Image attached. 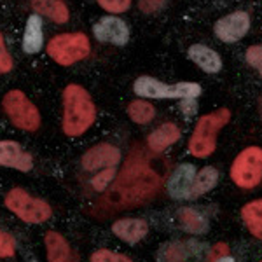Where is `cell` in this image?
<instances>
[{
  "instance_id": "1",
  "label": "cell",
  "mask_w": 262,
  "mask_h": 262,
  "mask_svg": "<svg viewBox=\"0 0 262 262\" xmlns=\"http://www.w3.org/2000/svg\"><path fill=\"white\" fill-rule=\"evenodd\" d=\"M161 179L147 164L143 152H133L124 170L117 177L116 185L108 194V201L117 206H133L154 196L161 187Z\"/></svg>"
},
{
  "instance_id": "2",
  "label": "cell",
  "mask_w": 262,
  "mask_h": 262,
  "mask_svg": "<svg viewBox=\"0 0 262 262\" xmlns=\"http://www.w3.org/2000/svg\"><path fill=\"white\" fill-rule=\"evenodd\" d=\"M96 119L91 95L79 84H69L63 91V131L67 137L86 133Z\"/></svg>"
},
{
  "instance_id": "3",
  "label": "cell",
  "mask_w": 262,
  "mask_h": 262,
  "mask_svg": "<svg viewBox=\"0 0 262 262\" xmlns=\"http://www.w3.org/2000/svg\"><path fill=\"white\" fill-rule=\"evenodd\" d=\"M231 121L229 108H219L212 114L200 117L194 128L191 140H189V152L194 158L205 159L212 156L217 147V135L227 122Z\"/></svg>"
},
{
  "instance_id": "4",
  "label": "cell",
  "mask_w": 262,
  "mask_h": 262,
  "mask_svg": "<svg viewBox=\"0 0 262 262\" xmlns=\"http://www.w3.org/2000/svg\"><path fill=\"white\" fill-rule=\"evenodd\" d=\"M133 91L140 98L156 100H177V98H198L201 95V86L198 82H177L164 84L149 75H142L133 84Z\"/></svg>"
},
{
  "instance_id": "5",
  "label": "cell",
  "mask_w": 262,
  "mask_h": 262,
  "mask_svg": "<svg viewBox=\"0 0 262 262\" xmlns=\"http://www.w3.org/2000/svg\"><path fill=\"white\" fill-rule=\"evenodd\" d=\"M6 206L27 224H42L49 221L53 208L44 200L28 194L25 189H11L6 196Z\"/></svg>"
},
{
  "instance_id": "6",
  "label": "cell",
  "mask_w": 262,
  "mask_h": 262,
  "mask_svg": "<svg viewBox=\"0 0 262 262\" xmlns=\"http://www.w3.org/2000/svg\"><path fill=\"white\" fill-rule=\"evenodd\" d=\"M91 53V44L84 33H60L48 44V54L63 67L74 65Z\"/></svg>"
},
{
  "instance_id": "7",
  "label": "cell",
  "mask_w": 262,
  "mask_h": 262,
  "mask_svg": "<svg viewBox=\"0 0 262 262\" xmlns=\"http://www.w3.org/2000/svg\"><path fill=\"white\" fill-rule=\"evenodd\" d=\"M4 112L16 128L23 131H37L40 126V112L23 91L12 90L2 100Z\"/></svg>"
},
{
  "instance_id": "8",
  "label": "cell",
  "mask_w": 262,
  "mask_h": 262,
  "mask_svg": "<svg viewBox=\"0 0 262 262\" xmlns=\"http://www.w3.org/2000/svg\"><path fill=\"white\" fill-rule=\"evenodd\" d=\"M231 179L238 187L253 189L262 180V149L247 147L236 156L231 166Z\"/></svg>"
},
{
  "instance_id": "9",
  "label": "cell",
  "mask_w": 262,
  "mask_h": 262,
  "mask_svg": "<svg viewBox=\"0 0 262 262\" xmlns=\"http://www.w3.org/2000/svg\"><path fill=\"white\" fill-rule=\"evenodd\" d=\"M250 14L247 11H234L231 14L224 16L215 23L213 30L215 35L219 37L226 44H234V42L242 40L250 30Z\"/></svg>"
},
{
  "instance_id": "10",
  "label": "cell",
  "mask_w": 262,
  "mask_h": 262,
  "mask_svg": "<svg viewBox=\"0 0 262 262\" xmlns=\"http://www.w3.org/2000/svg\"><path fill=\"white\" fill-rule=\"evenodd\" d=\"M93 33L98 39V42L103 44H114V46H126L129 39V28L121 18L116 16H105L98 23L93 27Z\"/></svg>"
},
{
  "instance_id": "11",
  "label": "cell",
  "mask_w": 262,
  "mask_h": 262,
  "mask_svg": "<svg viewBox=\"0 0 262 262\" xmlns=\"http://www.w3.org/2000/svg\"><path fill=\"white\" fill-rule=\"evenodd\" d=\"M121 161V150L111 143H100L91 147L82 156V168L86 171H96L98 168H114Z\"/></svg>"
},
{
  "instance_id": "12",
  "label": "cell",
  "mask_w": 262,
  "mask_h": 262,
  "mask_svg": "<svg viewBox=\"0 0 262 262\" xmlns=\"http://www.w3.org/2000/svg\"><path fill=\"white\" fill-rule=\"evenodd\" d=\"M196 173V168L189 163L177 168L168 179V192H170V196L175 198V200H191V191Z\"/></svg>"
},
{
  "instance_id": "13",
  "label": "cell",
  "mask_w": 262,
  "mask_h": 262,
  "mask_svg": "<svg viewBox=\"0 0 262 262\" xmlns=\"http://www.w3.org/2000/svg\"><path fill=\"white\" fill-rule=\"evenodd\" d=\"M0 166L16 168L19 171H30L33 168V159L28 152L21 149L19 143L2 140L0 142Z\"/></svg>"
},
{
  "instance_id": "14",
  "label": "cell",
  "mask_w": 262,
  "mask_h": 262,
  "mask_svg": "<svg viewBox=\"0 0 262 262\" xmlns=\"http://www.w3.org/2000/svg\"><path fill=\"white\" fill-rule=\"evenodd\" d=\"M46 250H48V260L49 262H79V255L72 250L65 238L56 231L46 232Z\"/></svg>"
},
{
  "instance_id": "15",
  "label": "cell",
  "mask_w": 262,
  "mask_h": 262,
  "mask_svg": "<svg viewBox=\"0 0 262 262\" xmlns=\"http://www.w3.org/2000/svg\"><path fill=\"white\" fill-rule=\"evenodd\" d=\"M112 232L122 242L135 245L142 242L149 232V224L143 219H121L112 224Z\"/></svg>"
},
{
  "instance_id": "16",
  "label": "cell",
  "mask_w": 262,
  "mask_h": 262,
  "mask_svg": "<svg viewBox=\"0 0 262 262\" xmlns=\"http://www.w3.org/2000/svg\"><path fill=\"white\" fill-rule=\"evenodd\" d=\"M189 58L206 74H219L222 70V58L215 49L205 44H194L189 48Z\"/></svg>"
},
{
  "instance_id": "17",
  "label": "cell",
  "mask_w": 262,
  "mask_h": 262,
  "mask_svg": "<svg viewBox=\"0 0 262 262\" xmlns=\"http://www.w3.org/2000/svg\"><path fill=\"white\" fill-rule=\"evenodd\" d=\"M180 140V129L173 122H164L159 128H156L152 133L147 137V145L154 154H159L164 149H168L173 143Z\"/></svg>"
},
{
  "instance_id": "18",
  "label": "cell",
  "mask_w": 262,
  "mask_h": 262,
  "mask_svg": "<svg viewBox=\"0 0 262 262\" xmlns=\"http://www.w3.org/2000/svg\"><path fill=\"white\" fill-rule=\"evenodd\" d=\"M44 32H42V19L39 14H32L27 19V27L23 33V51L27 54H35L42 49Z\"/></svg>"
},
{
  "instance_id": "19",
  "label": "cell",
  "mask_w": 262,
  "mask_h": 262,
  "mask_svg": "<svg viewBox=\"0 0 262 262\" xmlns=\"http://www.w3.org/2000/svg\"><path fill=\"white\" fill-rule=\"evenodd\" d=\"M32 7L37 14L48 16L56 23H67L69 21V7L63 0H32Z\"/></svg>"
},
{
  "instance_id": "20",
  "label": "cell",
  "mask_w": 262,
  "mask_h": 262,
  "mask_svg": "<svg viewBox=\"0 0 262 262\" xmlns=\"http://www.w3.org/2000/svg\"><path fill=\"white\" fill-rule=\"evenodd\" d=\"M242 219L252 236L262 239V200H253L242 208Z\"/></svg>"
},
{
  "instance_id": "21",
  "label": "cell",
  "mask_w": 262,
  "mask_h": 262,
  "mask_svg": "<svg viewBox=\"0 0 262 262\" xmlns=\"http://www.w3.org/2000/svg\"><path fill=\"white\" fill-rule=\"evenodd\" d=\"M179 222L182 229L187 231L189 234H205L208 231V221L194 208H180Z\"/></svg>"
},
{
  "instance_id": "22",
  "label": "cell",
  "mask_w": 262,
  "mask_h": 262,
  "mask_svg": "<svg viewBox=\"0 0 262 262\" xmlns=\"http://www.w3.org/2000/svg\"><path fill=\"white\" fill-rule=\"evenodd\" d=\"M217 182H219V171L212 166H205L203 170L196 173V179H194L192 191H191V200L201 198L203 194L212 191L215 185H217Z\"/></svg>"
},
{
  "instance_id": "23",
  "label": "cell",
  "mask_w": 262,
  "mask_h": 262,
  "mask_svg": "<svg viewBox=\"0 0 262 262\" xmlns=\"http://www.w3.org/2000/svg\"><path fill=\"white\" fill-rule=\"evenodd\" d=\"M128 116L137 124H149L156 117V108L145 100H135L128 105Z\"/></svg>"
},
{
  "instance_id": "24",
  "label": "cell",
  "mask_w": 262,
  "mask_h": 262,
  "mask_svg": "<svg viewBox=\"0 0 262 262\" xmlns=\"http://www.w3.org/2000/svg\"><path fill=\"white\" fill-rule=\"evenodd\" d=\"M91 262H133L129 257L122 255V253H116L107 248H100L91 255Z\"/></svg>"
},
{
  "instance_id": "25",
  "label": "cell",
  "mask_w": 262,
  "mask_h": 262,
  "mask_svg": "<svg viewBox=\"0 0 262 262\" xmlns=\"http://www.w3.org/2000/svg\"><path fill=\"white\" fill-rule=\"evenodd\" d=\"M191 250H187V245L173 243L166 248L164 255H166V262H185Z\"/></svg>"
},
{
  "instance_id": "26",
  "label": "cell",
  "mask_w": 262,
  "mask_h": 262,
  "mask_svg": "<svg viewBox=\"0 0 262 262\" xmlns=\"http://www.w3.org/2000/svg\"><path fill=\"white\" fill-rule=\"evenodd\" d=\"M114 175H116V170L114 168H105L103 171H98V175L91 180V185L95 191H105V189L111 185V182L114 180Z\"/></svg>"
},
{
  "instance_id": "27",
  "label": "cell",
  "mask_w": 262,
  "mask_h": 262,
  "mask_svg": "<svg viewBox=\"0 0 262 262\" xmlns=\"http://www.w3.org/2000/svg\"><path fill=\"white\" fill-rule=\"evenodd\" d=\"M247 63L252 67V69L257 70V74L262 77V44H257V46H250L247 49Z\"/></svg>"
},
{
  "instance_id": "28",
  "label": "cell",
  "mask_w": 262,
  "mask_h": 262,
  "mask_svg": "<svg viewBox=\"0 0 262 262\" xmlns=\"http://www.w3.org/2000/svg\"><path fill=\"white\" fill-rule=\"evenodd\" d=\"M16 253V243L14 238L7 232L0 229V259H7Z\"/></svg>"
},
{
  "instance_id": "29",
  "label": "cell",
  "mask_w": 262,
  "mask_h": 262,
  "mask_svg": "<svg viewBox=\"0 0 262 262\" xmlns=\"http://www.w3.org/2000/svg\"><path fill=\"white\" fill-rule=\"evenodd\" d=\"M96 2L112 14H121V12L128 11L131 6V0H96Z\"/></svg>"
},
{
  "instance_id": "30",
  "label": "cell",
  "mask_w": 262,
  "mask_h": 262,
  "mask_svg": "<svg viewBox=\"0 0 262 262\" xmlns=\"http://www.w3.org/2000/svg\"><path fill=\"white\" fill-rule=\"evenodd\" d=\"M12 65H14V61H12L9 51H7V48H6L4 35L0 33V74H7V72H11Z\"/></svg>"
},
{
  "instance_id": "31",
  "label": "cell",
  "mask_w": 262,
  "mask_h": 262,
  "mask_svg": "<svg viewBox=\"0 0 262 262\" xmlns=\"http://www.w3.org/2000/svg\"><path fill=\"white\" fill-rule=\"evenodd\" d=\"M166 6V0H138V9L143 14H154Z\"/></svg>"
},
{
  "instance_id": "32",
  "label": "cell",
  "mask_w": 262,
  "mask_h": 262,
  "mask_svg": "<svg viewBox=\"0 0 262 262\" xmlns=\"http://www.w3.org/2000/svg\"><path fill=\"white\" fill-rule=\"evenodd\" d=\"M226 253H229V247H227L226 243H217L215 247L210 250V255H208V262H215L219 259V257L226 255Z\"/></svg>"
},
{
  "instance_id": "33",
  "label": "cell",
  "mask_w": 262,
  "mask_h": 262,
  "mask_svg": "<svg viewBox=\"0 0 262 262\" xmlns=\"http://www.w3.org/2000/svg\"><path fill=\"white\" fill-rule=\"evenodd\" d=\"M182 108L185 111V114H194L196 112V108H198V103H196V98H185V100H182Z\"/></svg>"
},
{
  "instance_id": "34",
  "label": "cell",
  "mask_w": 262,
  "mask_h": 262,
  "mask_svg": "<svg viewBox=\"0 0 262 262\" xmlns=\"http://www.w3.org/2000/svg\"><path fill=\"white\" fill-rule=\"evenodd\" d=\"M215 262H236L234 259H232V257L229 255V253H226V255H222V257H219L217 260Z\"/></svg>"
},
{
  "instance_id": "35",
  "label": "cell",
  "mask_w": 262,
  "mask_h": 262,
  "mask_svg": "<svg viewBox=\"0 0 262 262\" xmlns=\"http://www.w3.org/2000/svg\"><path fill=\"white\" fill-rule=\"evenodd\" d=\"M257 105H259V114H260V119H262V98H259V103Z\"/></svg>"
},
{
  "instance_id": "36",
  "label": "cell",
  "mask_w": 262,
  "mask_h": 262,
  "mask_svg": "<svg viewBox=\"0 0 262 262\" xmlns=\"http://www.w3.org/2000/svg\"><path fill=\"white\" fill-rule=\"evenodd\" d=\"M33 262H35V260H33Z\"/></svg>"
},
{
  "instance_id": "37",
  "label": "cell",
  "mask_w": 262,
  "mask_h": 262,
  "mask_svg": "<svg viewBox=\"0 0 262 262\" xmlns=\"http://www.w3.org/2000/svg\"><path fill=\"white\" fill-rule=\"evenodd\" d=\"M260 262H262V260H260Z\"/></svg>"
}]
</instances>
